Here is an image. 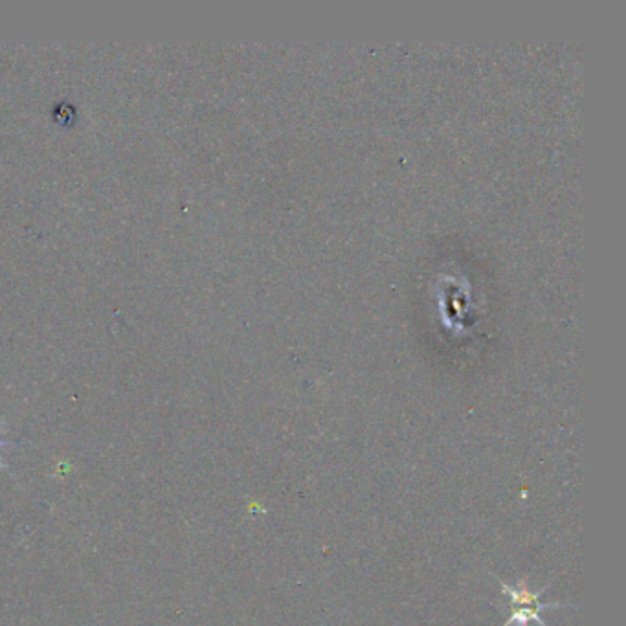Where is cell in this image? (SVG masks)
Segmentation results:
<instances>
[{
    "instance_id": "cell-2",
    "label": "cell",
    "mask_w": 626,
    "mask_h": 626,
    "mask_svg": "<svg viewBox=\"0 0 626 626\" xmlns=\"http://www.w3.org/2000/svg\"><path fill=\"white\" fill-rule=\"evenodd\" d=\"M0 430H3V425H0ZM6 445H12V441H3V440H0V447H6ZM0 469H6V465L3 462H0Z\"/></svg>"
},
{
    "instance_id": "cell-1",
    "label": "cell",
    "mask_w": 626,
    "mask_h": 626,
    "mask_svg": "<svg viewBox=\"0 0 626 626\" xmlns=\"http://www.w3.org/2000/svg\"><path fill=\"white\" fill-rule=\"evenodd\" d=\"M502 588H504V591L511 597V600L518 606V610H515V613L507 619V624L516 621L520 626H525V622L533 619V621H538L540 626H546L544 621L540 619L538 611L544 610V608L557 606V604H538V602H536V600H538L536 593H529L527 588L522 586V584H520L518 589H515V588H509L505 582H502Z\"/></svg>"
}]
</instances>
